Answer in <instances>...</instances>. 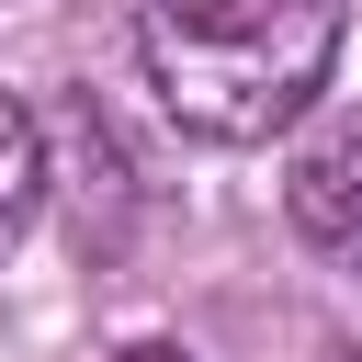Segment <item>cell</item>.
Masks as SVG:
<instances>
[{
    "label": "cell",
    "mask_w": 362,
    "mask_h": 362,
    "mask_svg": "<svg viewBox=\"0 0 362 362\" xmlns=\"http://www.w3.org/2000/svg\"><path fill=\"white\" fill-rule=\"evenodd\" d=\"M339 23H351L339 0H147L136 57H147V90L181 136L260 147L328 90Z\"/></svg>",
    "instance_id": "6da1fadb"
},
{
    "label": "cell",
    "mask_w": 362,
    "mask_h": 362,
    "mask_svg": "<svg viewBox=\"0 0 362 362\" xmlns=\"http://www.w3.org/2000/svg\"><path fill=\"white\" fill-rule=\"evenodd\" d=\"M283 215H294L305 249L362 260V113H339V124H317V136L294 147V170H283Z\"/></svg>",
    "instance_id": "7a4b0ae2"
},
{
    "label": "cell",
    "mask_w": 362,
    "mask_h": 362,
    "mask_svg": "<svg viewBox=\"0 0 362 362\" xmlns=\"http://www.w3.org/2000/svg\"><path fill=\"white\" fill-rule=\"evenodd\" d=\"M34 192H45V136H34V113L0 90V260L23 249V226H34Z\"/></svg>",
    "instance_id": "3957f363"
},
{
    "label": "cell",
    "mask_w": 362,
    "mask_h": 362,
    "mask_svg": "<svg viewBox=\"0 0 362 362\" xmlns=\"http://www.w3.org/2000/svg\"><path fill=\"white\" fill-rule=\"evenodd\" d=\"M113 362H192L181 339H136V351H113Z\"/></svg>",
    "instance_id": "277c9868"
}]
</instances>
